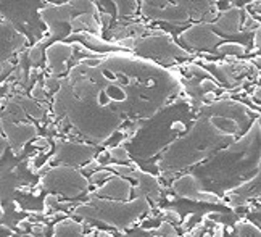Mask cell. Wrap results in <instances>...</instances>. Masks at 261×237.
Here are the masks:
<instances>
[{"instance_id": "obj_1", "label": "cell", "mask_w": 261, "mask_h": 237, "mask_svg": "<svg viewBox=\"0 0 261 237\" xmlns=\"http://www.w3.org/2000/svg\"><path fill=\"white\" fill-rule=\"evenodd\" d=\"M148 210L147 198H134L132 202H112L105 198L90 197V203H81L74 208V215L79 218L99 220L115 228L130 226L143 211Z\"/></svg>"}, {"instance_id": "obj_2", "label": "cell", "mask_w": 261, "mask_h": 237, "mask_svg": "<svg viewBox=\"0 0 261 237\" xmlns=\"http://www.w3.org/2000/svg\"><path fill=\"white\" fill-rule=\"evenodd\" d=\"M41 185L49 190H57L63 195L73 198L87 190L89 181L79 171L68 168V166H58V168L50 170L42 178Z\"/></svg>"}, {"instance_id": "obj_3", "label": "cell", "mask_w": 261, "mask_h": 237, "mask_svg": "<svg viewBox=\"0 0 261 237\" xmlns=\"http://www.w3.org/2000/svg\"><path fill=\"white\" fill-rule=\"evenodd\" d=\"M134 50H137L143 57H153L156 60L171 61L176 57H192L186 50H182L179 46H176L168 33L158 31L152 37H143V39H135Z\"/></svg>"}, {"instance_id": "obj_4", "label": "cell", "mask_w": 261, "mask_h": 237, "mask_svg": "<svg viewBox=\"0 0 261 237\" xmlns=\"http://www.w3.org/2000/svg\"><path fill=\"white\" fill-rule=\"evenodd\" d=\"M142 15L148 20L155 21H166L171 24H182L189 21V15L184 7L178 3L169 2H142L140 3Z\"/></svg>"}, {"instance_id": "obj_5", "label": "cell", "mask_w": 261, "mask_h": 237, "mask_svg": "<svg viewBox=\"0 0 261 237\" xmlns=\"http://www.w3.org/2000/svg\"><path fill=\"white\" fill-rule=\"evenodd\" d=\"M26 44H28V37L15 29L8 20L0 21V63L8 61L10 57L23 50Z\"/></svg>"}, {"instance_id": "obj_6", "label": "cell", "mask_w": 261, "mask_h": 237, "mask_svg": "<svg viewBox=\"0 0 261 237\" xmlns=\"http://www.w3.org/2000/svg\"><path fill=\"white\" fill-rule=\"evenodd\" d=\"M179 39L184 44H187L189 47L211 50L214 47H218V44L221 42V36L214 34L211 24L201 23V24H195L191 29L184 31Z\"/></svg>"}, {"instance_id": "obj_7", "label": "cell", "mask_w": 261, "mask_h": 237, "mask_svg": "<svg viewBox=\"0 0 261 237\" xmlns=\"http://www.w3.org/2000/svg\"><path fill=\"white\" fill-rule=\"evenodd\" d=\"M173 190H174V194H178L179 197L191 198V200H195V202L221 203V198L218 195L201 190L200 182L191 175L176 179V181L173 182Z\"/></svg>"}, {"instance_id": "obj_8", "label": "cell", "mask_w": 261, "mask_h": 237, "mask_svg": "<svg viewBox=\"0 0 261 237\" xmlns=\"http://www.w3.org/2000/svg\"><path fill=\"white\" fill-rule=\"evenodd\" d=\"M0 126H2V131L5 132L6 140H8L15 155H19V153L23 152L24 144L37 134V127L28 123L16 124V123H11V121L0 119Z\"/></svg>"}, {"instance_id": "obj_9", "label": "cell", "mask_w": 261, "mask_h": 237, "mask_svg": "<svg viewBox=\"0 0 261 237\" xmlns=\"http://www.w3.org/2000/svg\"><path fill=\"white\" fill-rule=\"evenodd\" d=\"M57 142H58L57 153L47 162L49 165L52 162H55V160H60V162L66 163V165H79L95 155L94 147H90V145L60 142V140H57Z\"/></svg>"}, {"instance_id": "obj_10", "label": "cell", "mask_w": 261, "mask_h": 237, "mask_svg": "<svg viewBox=\"0 0 261 237\" xmlns=\"http://www.w3.org/2000/svg\"><path fill=\"white\" fill-rule=\"evenodd\" d=\"M74 49L73 46H68V44H54L52 47L47 49V66L50 68V76H55L58 78L60 74L66 73V60L73 55Z\"/></svg>"}, {"instance_id": "obj_11", "label": "cell", "mask_w": 261, "mask_h": 237, "mask_svg": "<svg viewBox=\"0 0 261 237\" xmlns=\"http://www.w3.org/2000/svg\"><path fill=\"white\" fill-rule=\"evenodd\" d=\"M130 184L123 178H116L113 176L110 181L95 190V194H90L89 197H110V198H116V200H128L130 195Z\"/></svg>"}, {"instance_id": "obj_12", "label": "cell", "mask_w": 261, "mask_h": 237, "mask_svg": "<svg viewBox=\"0 0 261 237\" xmlns=\"http://www.w3.org/2000/svg\"><path fill=\"white\" fill-rule=\"evenodd\" d=\"M242 8H229L218 18V21L211 24V28L227 36L242 34Z\"/></svg>"}, {"instance_id": "obj_13", "label": "cell", "mask_w": 261, "mask_h": 237, "mask_svg": "<svg viewBox=\"0 0 261 237\" xmlns=\"http://www.w3.org/2000/svg\"><path fill=\"white\" fill-rule=\"evenodd\" d=\"M150 197L156 203L160 200V184L156 178L148 173H139L135 185V198H147Z\"/></svg>"}, {"instance_id": "obj_14", "label": "cell", "mask_w": 261, "mask_h": 237, "mask_svg": "<svg viewBox=\"0 0 261 237\" xmlns=\"http://www.w3.org/2000/svg\"><path fill=\"white\" fill-rule=\"evenodd\" d=\"M69 24H71V33H73V31H94L97 36H100L102 33L100 23L97 21V18L94 15H87V13L77 15L74 18H71Z\"/></svg>"}, {"instance_id": "obj_15", "label": "cell", "mask_w": 261, "mask_h": 237, "mask_svg": "<svg viewBox=\"0 0 261 237\" xmlns=\"http://www.w3.org/2000/svg\"><path fill=\"white\" fill-rule=\"evenodd\" d=\"M181 5L187 11L189 20L194 21L203 20V16L214 7L213 2H181Z\"/></svg>"}, {"instance_id": "obj_16", "label": "cell", "mask_w": 261, "mask_h": 237, "mask_svg": "<svg viewBox=\"0 0 261 237\" xmlns=\"http://www.w3.org/2000/svg\"><path fill=\"white\" fill-rule=\"evenodd\" d=\"M82 224L73 220H63L62 223L55 224L54 237H82Z\"/></svg>"}, {"instance_id": "obj_17", "label": "cell", "mask_w": 261, "mask_h": 237, "mask_svg": "<svg viewBox=\"0 0 261 237\" xmlns=\"http://www.w3.org/2000/svg\"><path fill=\"white\" fill-rule=\"evenodd\" d=\"M16 100H18V104L21 105V108L24 110V113L31 115V117L36 118V119L44 118V107L37 105L32 99L24 97V95H19V97H16Z\"/></svg>"}, {"instance_id": "obj_18", "label": "cell", "mask_w": 261, "mask_h": 237, "mask_svg": "<svg viewBox=\"0 0 261 237\" xmlns=\"http://www.w3.org/2000/svg\"><path fill=\"white\" fill-rule=\"evenodd\" d=\"M245 46L242 44H237V42H226V44H221V46L216 47V52L221 55H244L245 54Z\"/></svg>"}, {"instance_id": "obj_19", "label": "cell", "mask_w": 261, "mask_h": 237, "mask_svg": "<svg viewBox=\"0 0 261 237\" xmlns=\"http://www.w3.org/2000/svg\"><path fill=\"white\" fill-rule=\"evenodd\" d=\"M115 5L118 8H116V11H118V16H132L135 11H137V7H139V3L137 2H115Z\"/></svg>"}, {"instance_id": "obj_20", "label": "cell", "mask_w": 261, "mask_h": 237, "mask_svg": "<svg viewBox=\"0 0 261 237\" xmlns=\"http://www.w3.org/2000/svg\"><path fill=\"white\" fill-rule=\"evenodd\" d=\"M108 157L116 160V162H129V153L128 150L125 149L123 145H118V147H113V149H108Z\"/></svg>"}, {"instance_id": "obj_21", "label": "cell", "mask_w": 261, "mask_h": 237, "mask_svg": "<svg viewBox=\"0 0 261 237\" xmlns=\"http://www.w3.org/2000/svg\"><path fill=\"white\" fill-rule=\"evenodd\" d=\"M42 57H44V54H42V46H39V44H36L34 47H31L29 49V52H28V60H29V63H31V66H37L39 63L42 61Z\"/></svg>"}, {"instance_id": "obj_22", "label": "cell", "mask_w": 261, "mask_h": 237, "mask_svg": "<svg viewBox=\"0 0 261 237\" xmlns=\"http://www.w3.org/2000/svg\"><path fill=\"white\" fill-rule=\"evenodd\" d=\"M115 175L110 170H99V171H94L92 173V176H90L89 179V182H92V184H99L102 181H105V179H112Z\"/></svg>"}, {"instance_id": "obj_23", "label": "cell", "mask_w": 261, "mask_h": 237, "mask_svg": "<svg viewBox=\"0 0 261 237\" xmlns=\"http://www.w3.org/2000/svg\"><path fill=\"white\" fill-rule=\"evenodd\" d=\"M31 97H32V100H39V102L47 100V92H45L44 86H42L39 81L34 84V87H32V91H31Z\"/></svg>"}, {"instance_id": "obj_24", "label": "cell", "mask_w": 261, "mask_h": 237, "mask_svg": "<svg viewBox=\"0 0 261 237\" xmlns=\"http://www.w3.org/2000/svg\"><path fill=\"white\" fill-rule=\"evenodd\" d=\"M156 234H158L160 237H178L176 228H173L169 223H161L160 228L156 229Z\"/></svg>"}, {"instance_id": "obj_25", "label": "cell", "mask_w": 261, "mask_h": 237, "mask_svg": "<svg viewBox=\"0 0 261 237\" xmlns=\"http://www.w3.org/2000/svg\"><path fill=\"white\" fill-rule=\"evenodd\" d=\"M11 78L16 81V84H23L26 81V73H24V68L21 65H18L16 68H13L11 71Z\"/></svg>"}, {"instance_id": "obj_26", "label": "cell", "mask_w": 261, "mask_h": 237, "mask_svg": "<svg viewBox=\"0 0 261 237\" xmlns=\"http://www.w3.org/2000/svg\"><path fill=\"white\" fill-rule=\"evenodd\" d=\"M198 86H200V89H201L203 92H214V91H216V89L219 87L213 79H201V81L198 82Z\"/></svg>"}, {"instance_id": "obj_27", "label": "cell", "mask_w": 261, "mask_h": 237, "mask_svg": "<svg viewBox=\"0 0 261 237\" xmlns=\"http://www.w3.org/2000/svg\"><path fill=\"white\" fill-rule=\"evenodd\" d=\"M60 87V79L55 78V76H49V78H45V92L49 91H55V89Z\"/></svg>"}, {"instance_id": "obj_28", "label": "cell", "mask_w": 261, "mask_h": 237, "mask_svg": "<svg viewBox=\"0 0 261 237\" xmlns=\"http://www.w3.org/2000/svg\"><path fill=\"white\" fill-rule=\"evenodd\" d=\"M163 215H165L169 221H173V223H181V215H179L176 210H173V208H165V210H163Z\"/></svg>"}, {"instance_id": "obj_29", "label": "cell", "mask_w": 261, "mask_h": 237, "mask_svg": "<svg viewBox=\"0 0 261 237\" xmlns=\"http://www.w3.org/2000/svg\"><path fill=\"white\" fill-rule=\"evenodd\" d=\"M116 46L125 47V49H134V46H135V39H134L132 36L125 37V39H118V41H116Z\"/></svg>"}, {"instance_id": "obj_30", "label": "cell", "mask_w": 261, "mask_h": 237, "mask_svg": "<svg viewBox=\"0 0 261 237\" xmlns=\"http://www.w3.org/2000/svg\"><path fill=\"white\" fill-rule=\"evenodd\" d=\"M44 205H45V210H50V208L57 207V205H58V195H55V194H49L47 197H45Z\"/></svg>"}, {"instance_id": "obj_31", "label": "cell", "mask_w": 261, "mask_h": 237, "mask_svg": "<svg viewBox=\"0 0 261 237\" xmlns=\"http://www.w3.org/2000/svg\"><path fill=\"white\" fill-rule=\"evenodd\" d=\"M99 16H100V20H99L100 26L110 28V24H112V15L110 13H99Z\"/></svg>"}, {"instance_id": "obj_32", "label": "cell", "mask_w": 261, "mask_h": 237, "mask_svg": "<svg viewBox=\"0 0 261 237\" xmlns=\"http://www.w3.org/2000/svg\"><path fill=\"white\" fill-rule=\"evenodd\" d=\"M31 231H32V234L34 236H42L45 231H47V226H45V224H32L31 226Z\"/></svg>"}, {"instance_id": "obj_33", "label": "cell", "mask_w": 261, "mask_h": 237, "mask_svg": "<svg viewBox=\"0 0 261 237\" xmlns=\"http://www.w3.org/2000/svg\"><path fill=\"white\" fill-rule=\"evenodd\" d=\"M186 68H187V71H192L194 74H210L205 68L197 66V65H186Z\"/></svg>"}, {"instance_id": "obj_34", "label": "cell", "mask_w": 261, "mask_h": 237, "mask_svg": "<svg viewBox=\"0 0 261 237\" xmlns=\"http://www.w3.org/2000/svg\"><path fill=\"white\" fill-rule=\"evenodd\" d=\"M102 163L100 162H97V160H94V162H90L89 165H86V166H82V171H86V173H94L97 168H99Z\"/></svg>"}, {"instance_id": "obj_35", "label": "cell", "mask_w": 261, "mask_h": 237, "mask_svg": "<svg viewBox=\"0 0 261 237\" xmlns=\"http://www.w3.org/2000/svg\"><path fill=\"white\" fill-rule=\"evenodd\" d=\"M34 147H45V149H49V139L47 137H42V139H39L36 140L34 144H32Z\"/></svg>"}, {"instance_id": "obj_36", "label": "cell", "mask_w": 261, "mask_h": 237, "mask_svg": "<svg viewBox=\"0 0 261 237\" xmlns=\"http://www.w3.org/2000/svg\"><path fill=\"white\" fill-rule=\"evenodd\" d=\"M171 129H174V131H184L186 126H184V123H181V121H176V123H173Z\"/></svg>"}, {"instance_id": "obj_37", "label": "cell", "mask_w": 261, "mask_h": 237, "mask_svg": "<svg viewBox=\"0 0 261 237\" xmlns=\"http://www.w3.org/2000/svg\"><path fill=\"white\" fill-rule=\"evenodd\" d=\"M29 226H31L29 220H23V221H19V223H18V229H19V231H24V229H28Z\"/></svg>"}, {"instance_id": "obj_38", "label": "cell", "mask_w": 261, "mask_h": 237, "mask_svg": "<svg viewBox=\"0 0 261 237\" xmlns=\"http://www.w3.org/2000/svg\"><path fill=\"white\" fill-rule=\"evenodd\" d=\"M203 99L208 100V102H213L214 99H218V97H216V94H214V92H205L203 94Z\"/></svg>"}, {"instance_id": "obj_39", "label": "cell", "mask_w": 261, "mask_h": 237, "mask_svg": "<svg viewBox=\"0 0 261 237\" xmlns=\"http://www.w3.org/2000/svg\"><path fill=\"white\" fill-rule=\"evenodd\" d=\"M255 49H260V26L255 29Z\"/></svg>"}, {"instance_id": "obj_40", "label": "cell", "mask_w": 261, "mask_h": 237, "mask_svg": "<svg viewBox=\"0 0 261 237\" xmlns=\"http://www.w3.org/2000/svg\"><path fill=\"white\" fill-rule=\"evenodd\" d=\"M5 145H6L5 139L2 137V134H0V157H2V153H3V150H5Z\"/></svg>"}, {"instance_id": "obj_41", "label": "cell", "mask_w": 261, "mask_h": 237, "mask_svg": "<svg viewBox=\"0 0 261 237\" xmlns=\"http://www.w3.org/2000/svg\"><path fill=\"white\" fill-rule=\"evenodd\" d=\"M95 236H97V237H113L110 233H105V231H100V233H99V234H95Z\"/></svg>"}, {"instance_id": "obj_42", "label": "cell", "mask_w": 261, "mask_h": 237, "mask_svg": "<svg viewBox=\"0 0 261 237\" xmlns=\"http://www.w3.org/2000/svg\"><path fill=\"white\" fill-rule=\"evenodd\" d=\"M213 237H223V229L219 228V229L216 231V233H214V236H213Z\"/></svg>"}, {"instance_id": "obj_43", "label": "cell", "mask_w": 261, "mask_h": 237, "mask_svg": "<svg viewBox=\"0 0 261 237\" xmlns=\"http://www.w3.org/2000/svg\"><path fill=\"white\" fill-rule=\"evenodd\" d=\"M255 97L260 99V86H257V91H255Z\"/></svg>"}, {"instance_id": "obj_44", "label": "cell", "mask_w": 261, "mask_h": 237, "mask_svg": "<svg viewBox=\"0 0 261 237\" xmlns=\"http://www.w3.org/2000/svg\"><path fill=\"white\" fill-rule=\"evenodd\" d=\"M82 237H95V233H90V234H87V236H82Z\"/></svg>"}, {"instance_id": "obj_45", "label": "cell", "mask_w": 261, "mask_h": 237, "mask_svg": "<svg viewBox=\"0 0 261 237\" xmlns=\"http://www.w3.org/2000/svg\"><path fill=\"white\" fill-rule=\"evenodd\" d=\"M3 218V210H2V207H0V220Z\"/></svg>"}, {"instance_id": "obj_46", "label": "cell", "mask_w": 261, "mask_h": 237, "mask_svg": "<svg viewBox=\"0 0 261 237\" xmlns=\"http://www.w3.org/2000/svg\"><path fill=\"white\" fill-rule=\"evenodd\" d=\"M0 65H2V63H0Z\"/></svg>"}]
</instances>
